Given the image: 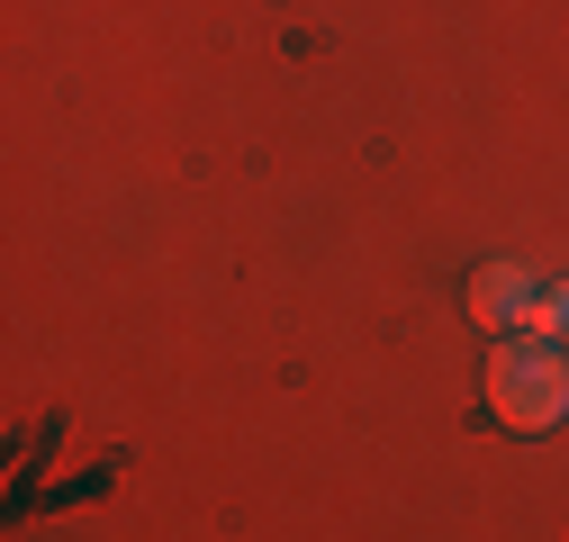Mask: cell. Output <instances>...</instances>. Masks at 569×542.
Masks as SVG:
<instances>
[{
  "mask_svg": "<svg viewBox=\"0 0 569 542\" xmlns=\"http://www.w3.org/2000/svg\"><path fill=\"white\" fill-rule=\"evenodd\" d=\"M533 325L551 334V344H569V281H560V290H542V308H533Z\"/></svg>",
  "mask_w": 569,
  "mask_h": 542,
  "instance_id": "obj_3",
  "label": "cell"
},
{
  "mask_svg": "<svg viewBox=\"0 0 569 542\" xmlns=\"http://www.w3.org/2000/svg\"><path fill=\"white\" fill-rule=\"evenodd\" d=\"M488 416L516 434H551L569 425V353L542 344V334H507L488 353Z\"/></svg>",
  "mask_w": 569,
  "mask_h": 542,
  "instance_id": "obj_1",
  "label": "cell"
},
{
  "mask_svg": "<svg viewBox=\"0 0 569 542\" xmlns=\"http://www.w3.org/2000/svg\"><path fill=\"white\" fill-rule=\"evenodd\" d=\"M533 308H542L533 271H516V262H479V271H470V317H479V325H525Z\"/></svg>",
  "mask_w": 569,
  "mask_h": 542,
  "instance_id": "obj_2",
  "label": "cell"
}]
</instances>
